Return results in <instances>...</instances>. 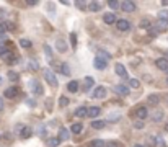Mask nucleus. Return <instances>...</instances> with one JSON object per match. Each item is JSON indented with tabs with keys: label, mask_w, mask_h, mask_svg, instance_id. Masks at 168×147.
I'll list each match as a JSON object with an SVG mask.
<instances>
[{
	"label": "nucleus",
	"mask_w": 168,
	"mask_h": 147,
	"mask_svg": "<svg viewBox=\"0 0 168 147\" xmlns=\"http://www.w3.org/2000/svg\"><path fill=\"white\" fill-rule=\"evenodd\" d=\"M44 78H46V82H48L51 87H54V88H56L57 85H59V82H57L56 74H54L52 70H51V69H46V70H44Z\"/></svg>",
	"instance_id": "nucleus-1"
},
{
	"label": "nucleus",
	"mask_w": 168,
	"mask_h": 147,
	"mask_svg": "<svg viewBox=\"0 0 168 147\" xmlns=\"http://www.w3.org/2000/svg\"><path fill=\"white\" fill-rule=\"evenodd\" d=\"M152 28L157 33H162V31H166L168 30V20H158L155 25H152Z\"/></svg>",
	"instance_id": "nucleus-2"
},
{
	"label": "nucleus",
	"mask_w": 168,
	"mask_h": 147,
	"mask_svg": "<svg viewBox=\"0 0 168 147\" xmlns=\"http://www.w3.org/2000/svg\"><path fill=\"white\" fill-rule=\"evenodd\" d=\"M119 7L124 10V12H129V13H132V12H136V3L132 2V0H126V2H123V3H119Z\"/></svg>",
	"instance_id": "nucleus-3"
},
{
	"label": "nucleus",
	"mask_w": 168,
	"mask_h": 147,
	"mask_svg": "<svg viewBox=\"0 0 168 147\" xmlns=\"http://www.w3.org/2000/svg\"><path fill=\"white\" fill-rule=\"evenodd\" d=\"M116 28H118L119 31H129L131 30V23L127 20H118L116 21Z\"/></svg>",
	"instance_id": "nucleus-4"
},
{
	"label": "nucleus",
	"mask_w": 168,
	"mask_h": 147,
	"mask_svg": "<svg viewBox=\"0 0 168 147\" xmlns=\"http://www.w3.org/2000/svg\"><path fill=\"white\" fill-rule=\"evenodd\" d=\"M93 64H95V67L98 70H105L106 67H108V61H105V59H101V57H95V61H93Z\"/></svg>",
	"instance_id": "nucleus-5"
},
{
	"label": "nucleus",
	"mask_w": 168,
	"mask_h": 147,
	"mask_svg": "<svg viewBox=\"0 0 168 147\" xmlns=\"http://www.w3.org/2000/svg\"><path fill=\"white\" fill-rule=\"evenodd\" d=\"M150 141V144L152 145H157V147H165V141L162 136H152V137L149 139Z\"/></svg>",
	"instance_id": "nucleus-6"
},
{
	"label": "nucleus",
	"mask_w": 168,
	"mask_h": 147,
	"mask_svg": "<svg viewBox=\"0 0 168 147\" xmlns=\"http://www.w3.org/2000/svg\"><path fill=\"white\" fill-rule=\"evenodd\" d=\"M155 64H157V67L160 70H163V72H168V59L166 57H160L155 61Z\"/></svg>",
	"instance_id": "nucleus-7"
},
{
	"label": "nucleus",
	"mask_w": 168,
	"mask_h": 147,
	"mask_svg": "<svg viewBox=\"0 0 168 147\" xmlns=\"http://www.w3.org/2000/svg\"><path fill=\"white\" fill-rule=\"evenodd\" d=\"M2 57H3L5 61H7L8 64H16V62H18V57H16V56H15L13 52H11V51H7V52H5V54L2 56Z\"/></svg>",
	"instance_id": "nucleus-8"
},
{
	"label": "nucleus",
	"mask_w": 168,
	"mask_h": 147,
	"mask_svg": "<svg viewBox=\"0 0 168 147\" xmlns=\"http://www.w3.org/2000/svg\"><path fill=\"white\" fill-rule=\"evenodd\" d=\"M30 87L33 88V93L43 95V87H41V83H39L38 80H31V82H30Z\"/></svg>",
	"instance_id": "nucleus-9"
},
{
	"label": "nucleus",
	"mask_w": 168,
	"mask_h": 147,
	"mask_svg": "<svg viewBox=\"0 0 168 147\" xmlns=\"http://www.w3.org/2000/svg\"><path fill=\"white\" fill-rule=\"evenodd\" d=\"M113 90L118 95H121V97H126V95H129V88H127L126 85H114Z\"/></svg>",
	"instance_id": "nucleus-10"
},
{
	"label": "nucleus",
	"mask_w": 168,
	"mask_h": 147,
	"mask_svg": "<svg viewBox=\"0 0 168 147\" xmlns=\"http://www.w3.org/2000/svg\"><path fill=\"white\" fill-rule=\"evenodd\" d=\"M106 93H108V90L105 87H96L93 92V98H105Z\"/></svg>",
	"instance_id": "nucleus-11"
},
{
	"label": "nucleus",
	"mask_w": 168,
	"mask_h": 147,
	"mask_svg": "<svg viewBox=\"0 0 168 147\" xmlns=\"http://www.w3.org/2000/svg\"><path fill=\"white\" fill-rule=\"evenodd\" d=\"M114 70H116V74H118L119 77H123V78H127V70H126V67H124L123 64H116Z\"/></svg>",
	"instance_id": "nucleus-12"
},
{
	"label": "nucleus",
	"mask_w": 168,
	"mask_h": 147,
	"mask_svg": "<svg viewBox=\"0 0 168 147\" xmlns=\"http://www.w3.org/2000/svg\"><path fill=\"white\" fill-rule=\"evenodd\" d=\"M31 134H33V129H31V128L23 126L21 131H20V137H21V139H28V137H31Z\"/></svg>",
	"instance_id": "nucleus-13"
},
{
	"label": "nucleus",
	"mask_w": 168,
	"mask_h": 147,
	"mask_svg": "<svg viewBox=\"0 0 168 147\" xmlns=\"http://www.w3.org/2000/svg\"><path fill=\"white\" fill-rule=\"evenodd\" d=\"M103 21H105L106 25H114L116 21H118V18H116L114 13H106L105 16H103Z\"/></svg>",
	"instance_id": "nucleus-14"
},
{
	"label": "nucleus",
	"mask_w": 168,
	"mask_h": 147,
	"mask_svg": "<svg viewBox=\"0 0 168 147\" xmlns=\"http://www.w3.org/2000/svg\"><path fill=\"white\" fill-rule=\"evenodd\" d=\"M136 115H137V118L139 120H145V118L149 116V111H147V108L145 106H141V108H137V111H136Z\"/></svg>",
	"instance_id": "nucleus-15"
},
{
	"label": "nucleus",
	"mask_w": 168,
	"mask_h": 147,
	"mask_svg": "<svg viewBox=\"0 0 168 147\" xmlns=\"http://www.w3.org/2000/svg\"><path fill=\"white\" fill-rule=\"evenodd\" d=\"M5 97H7V98H15L16 97V95H18V88H16V87H10V88H7V90H5Z\"/></svg>",
	"instance_id": "nucleus-16"
},
{
	"label": "nucleus",
	"mask_w": 168,
	"mask_h": 147,
	"mask_svg": "<svg viewBox=\"0 0 168 147\" xmlns=\"http://www.w3.org/2000/svg\"><path fill=\"white\" fill-rule=\"evenodd\" d=\"M56 48H57V51H61V52H67V43L64 41L62 38L56 41Z\"/></svg>",
	"instance_id": "nucleus-17"
},
{
	"label": "nucleus",
	"mask_w": 168,
	"mask_h": 147,
	"mask_svg": "<svg viewBox=\"0 0 168 147\" xmlns=\"http://www.w3.org/2000/svg\"><path fill=\"white\" fill-rule=\"evenodd\" d=\"M86 116H90V118L100 116V108H98V106H91V108H86Z\"/></svg>",
	"instance_id": "nucleus-18"
},
{
	"label": "nucleus",
	"mask_w": 168,
	"mask_h": 147,
	"mask_svg": "<svg viewBox=\"0 0 168 147\" xmlns=\"http://www.w3.org/2000/svg\"><path fill=\"white\" fill-rule=\"evenodd\" d=\"M163 115H165V113L162 111V110H157V111L152 113V120H153L155 123H160L162 120H163Z\"/></svg>",
	"instance_id": "nucleus-19"
},
{
	"label": "nucleus",
	"mask_w": 168,
	"mask_h": 147,
	"mask_svg": "<svg viewBox=\"0 0 168 147\" xmlns=\"http://www.w3.org/2000/svg\"><path fill=\"white\" fill-rule=\"evenodd\" d=\"M67 90L70 93H75V92H78V82L77 80H72V82H69L67 83Z\"/></svg>",
	"instance_id": "nucleus-20"
},
{
	"label": "nucleus",
	"mask_w": 168,
	"mask_h": 147,
	"mask_svg": "<svg viewBox=\"0 0 168 147\" xmlns=\"http://www.w3.org/2000/svg\"><path fill=\"white\" fill-rule=\"evenodd\" d=\"M57 139L59 141H67L69 139V131L65 128H61L59 129V136H57Z\"/></svg>",
	"instance_id": "nucleus-21"
},
{
	"label": "nucleus",
	"mask_w": 168,
	"mask_h": 147,
	"mask_svg": "<svg viewBox=\"0 0 168 147\" xmlns=\"http://www.w3.org/2000/svg\"><path fill=\"white\" fill-rule=\"evenodd\" d=\"M82 129H83V126L80 123H74L72 126H70V131L74 132V134H80L82 132Z\"/></svg>",
	"instance_id": "nucleus-22"
},
{
	"label": "nucleus",
	"mask_w": 168,
	"mask_h": 147,
	"mask_svg": "<svg viewBox=\"0 0 168 147\" xmlns=\"http://www.w3.org/2000/svg\"><path fill=\"white\" fill-rule=\"evenodd\" d=\"M75 116L77 118H86V108L85 106H80V108L75 110Z\"/></svg>",
	"instance_id": "nucleus-23"
},
{
	"label": "nucleus",
	"mask_w": 168,
	"mask_h": 147,
	"mask_svg": "<svg viewBox=\"0 0 168 147\" xmlns=\"http://www.w3.org/2000/svg\"><path fill=\"white\" fill-rule=\"evenodd\" d=\"M100 8H101V3H98V2H90L88 3L90 12H100Z\"/></svg>",
	"instance_id": "nucleus-24"
},
{
	"label": "nucleus",
	"mask_w": 168,
	"mask_h": 147,
	"mask_svg": "<svg viewBox=\"0 0 168 147\" xmlns=\"http://www.w3.org/2000/svg\"><path fill=\"white\" fill-rule=\"evenodd\" d=\"M105 121H91V128H93V129H103V128H105Z\"/></svg>",
	"instance_id": "nucleus-25"
},
{
	"label": "nucleus",
	"mask_w": 168,
	"mask_h": 147,
	"mask_svg": "<svg viewBox=\"0 0 168 147\" xmlns=\"http://www.w3.org/2000/svg\"><path fill=\"white\" fill-rule=\"evenodd\" d=\"M61 72L64 74V75H70V67H69V64H65V62H64V64H61Z\"/></svg>",
	"instance_id": "nucleus-26"
},
{
	"label": "nucleus",
	"mask_w": 168,
	"mask_h": 147,
	"mask_svg": "<svg viewBox=\"0 0 168 147\" xmlns=\"http://www.w3.org/2000/svg\"><path fill=\"white\" fill-rule=\"evenodd\" d=\"M59 144H61V141L57 139V137H49V139H48V145H49V147H57Z\"/></svg>",
	"instance_id": "nucleus-27"
},
{
	"label": "nucleus",
	"mask_w": 168,
	"mask_h": 147,
	"mask_svg": "<svg viewBox=\"0 0 168 147\" xmlns=\"http://www.w3.org/2000/svg\"><path fill=\"white\" fill-rule=\"evenodd\" d=\"M105 141H101V139H95V141H91V144L90 147H105Z\"/></svg>",
	"instance_id": "nucleus-28"
},
{
	"label": "nucleus",
	"mask_w": 168,
	"mask_h": 147,
	"mask_svg": "<svg viewBox=\"0 0 168 147\" xmlns=\"http://www.w3.org/2000/svg\"><path fill=\"white\" fill-rule=\"evenodd\" d=\"M44 52H46V57H48L49 61H52V51H51V48L48 46V44H44Z\"/></svg>",
	"instance_id": "nucleus-29"
},
{
	"label": "nucleus",
	"mask_w": 168,
	"mask_h": 147,
	"mask_svg": "<svg viewBox=\"0 0 168 147\" xmlns=\"http://www.w3.org/2000/svg\"><path fill=\"white\" fill-rule=\"evenodd\" d=\"M119 120H121L119 113H116V115H113V113H111V115L108 116V121H111V123H116V121H119Z\"/></svg>",
	"instance_id": "nucleus-30"
},
{
	"label": "nucleus",
	"mask_w": 168,
	"mask_h": 147,
	"mask_svg": "<svg viewBox=\"0 0 168 147\" xmlns=\"http://www.w3.org/2000/svg\"><path fill=\"white\" fill-rule=\"evenodd\" d=\"M20 46L28 49V48H31V41H30V39H20Z\"/></svg>",
	"instance_id": "nucleus-31"
},
{
	"label": "nucleus",
	"mask_w": 168,
	"mask_h": 147,
	"mask_svg": "<svg viewBox=\"0 0 168 147\" xmlns=\"http://www.w3.org/2000/svg\"><path fill=\"white\" fill-rule=\"evenodd\" d=\"M93 78H91V77H85V88L86 90H88V88H91V87H93Z\"/></svg>",
	"instance_id": "nucleus-32"
},
{
	"label": "nucleus",
	"mask_w": 168,
	"mask_h": 147,
	"mask_svg": "<svg viewBox=\"0 0 168 147\" xmlns=\"http://www.w3.org/2000/svg\"><path fill=\"white\" fill-rule=\"evenodd\" d=\"M8 78H10L11 82H16V80H18V78H20V75H18V74H16V72L10 70V72H8Z\"/></svg>",
	"instance_id": "nucleus-33"
},
{
	"label": "nucleus",
	"mask_w": 168,
	"mask_h": 147,
	"mask_svg": "<svg viewBox=\"0 0 168 147\" xmlns=\"http://www.w3.org/2000/svg\"><path fill=\"white\" fill-rule=\"evenodd\" d=\"M108 5H109V8L111 10H118L119 8V2H116V0H109Z\"/></svg>",
	"instance_id": "nucleus-34"
},
{
	"label": "nucleus",
	"mask_w": 168,
	"mask_h": 147,
	"mask_svg": "<svg viewBox=\"0 0 168 147\" xmlns=\"http://www.w3.org/2000/svg\"><path fill=\"white\" fill-rule=\"evenodd\" d=\"M70 44H72V48H75L77 46V35H75V33H70Z\"/></svg>",
	"instance_id": "nucleus-35"
},
{
	"label": "nucleus",
	"mask_w": 168,
	"mask_h": 147,
	"mask_svg": "<svg viewBox=\"0 0 168 147\" xmlns=\"http://www.w3.org/2000/svg\"><path fill=\"white\" fill-rule=\"evenodd\" d=\"M129 85H131L132 88H139V85H141V83H139L137 78H131V80H129Z\"/></svg>",
	"instance_id": "nucleus-36"
},
{
	"label": "nucleus",
	"mask_w": 168,
	"mask_h": 147,
	"mask_svg": "<svg viewBox=\"0 0 168 147\" xmlns=\"http://www.w3.org/2000/svg\"><path fill=\"white\" fill-rule=\"evenodd\" d=\"M96 56H98V57H101V59H105V61H108V59H109V54H108V52H105V51H100V52H98Z\"/></svg>",
	"instance_id": "nucleus-37"
},
{
	"label": "nucleus",
	"mask_w": 168,
	"mask_h": 147,
	"mask_svg": "<svg viewBox=\"0 0 168 147\" xmlns=\"http://www.w3.org/2000/svg\"><path fill=\"white\" fill-rule=\"evenodd\" d=\"M30 69L31 70H38L39 69V64H38L36 61H30Z\"/></svg>",
	"instance_id": "nucleus-38"
},
{
	"label": "nucleus",
	"mask_w": 168,
	"mask_h": 147,
	"mask_svg": "<svg viewBox=\"0 0 168 147\" xmlns=\"http://www.w3.org/2000/svg\"><path fill=\"white\" fill-rule=\"evenodd\" d=\"M149 101H150L152 105H157V103H158V97H157V95H150V97H149Z\"/></svg>",
	"instance_id": "nucleus-39"
},
{
	"label": "nucleus",
	"mask_w": 168,
	"mask_h": 147,
	"mask_svg": "<svg viewBox=\"0 0 168 147\" xmlns=\"http://www.w3.org/2000/svg\"><path fill=\"white\" fill-rule=\"evenodd\" d=\"M59 103H61V106H67L69 103H70V101H69V98H67V97H61Z\"/></svg>",
	"instance_id": "nucleus-40"
},
{
	"label": "nucleus",
	"mask_w": 168,
	"mask_h": 147,
	"mask_svg": "<svg viewBox=\"0 0 168 147\" xmlns=\"http://www.w3.org/2000/svg\"><path fill=\"white\" fill-rule=\"evenodd\" d=\"M150 26H152V23H150L149 20H142L141 21V28H150Z\"/></svg>",
	"instance_id": "nucleus-41"
},
{
	"label": "nucleus",
	"mask_w": 168,
	"mask_h": 147,
	"mask_svg": "<svg viewBox=\"0 0 168 147\" xmlns=\"http://www.w3.org/2000/svg\"><path fill=\"white\" fill-rule=\"evenodd\" d=\"M158 20H168V12H166V10L158 13Z\"/></svg>",
	"instance_id": "nucleus-42"
},
{
	"label": "nucleus",
	"mask_w": 168,
	"mask_h": 147,
	"mask_svg": "<svg viewBox=\"0 0 168 147\" xmlns=\"http://www.w3.org/2000/svg\"><path fill=\"white\" fill-rule=\"evenodd\" d=\"M7 51H8V48L5 46V44H0V56H3L5 52H7Z\"/></svg>",
	"instance_id": "nucleus-43"
},
{
	"label": "nucleus",
	"mask_w": 168,
	"mask_h": 147,
	"mask_svg": "<svg viewBox=\"0 0 168 147\" xmlns=\"http://www.w3.org/2000/svg\"><path fill=\"white\" fill-rule=\"evenodd\" d=\"M75 5H77L80 10H86V5H85L83 2H75Z\"/></svg>",
	"instance_id": "nucleus-44"
},
{
	"label": "nucleus",
	"mask_w": 168,
	"mask_h": 147,
	"mask_svg": "<svg viewBox=\"0 0 168 147\" xmlns=\"http://www.w3.org/2000/svg\"><path fill=\"white\" fill-rule=\"evenodd\" d=\"M105 147H119V144H118V142H114V141H111V142H106Z\"/></svg>",
	"instance_id": "nucleus-45"
},
{
	"label": "nucleus",
	"mask_w": 168,
	"mask_h": 147,
	"mask_svg": "<svg viewBox=\"0 0 168 147\" xmlns=\"http://www.w3.org/2000/svg\"><path fill=\"white\" fill-rule=\"evenodd\" d=\"M134 128H136V129H142V128H144V123H142V121H136V123H134Z\"/></svg>",
	"instance_id": "nucleus-46"
},
{
	"label": "nucleus",
	"mask_w": 168,
	"mask_h": 147,
	"mask_svg": "<svg viewBox=\"0 0 168 147\" xmlns=\"http://www.w3.org/2000/svg\"><path fill=\"white\" fill-rule=\"evenodd\" d=\"M7 12H5V10H0V20H3V18H7Z\"/></svg>",
	"instance_id": "nucleus-47"
},
{
	"label": "nucleus",
	"mask_w": 168,
	"mask_h": 147,
	"mask_svg": "<svg viewBox=\"0 0 168 147\" xmlns=\"http://www.w3.org/2000/svg\"><path fill=\"white\" fill-rule=\"evenodd\" d=\"M3 33H5V25L0 23V35H3Z\"/></svg>",
	"instance_id": "nucleus-48"
},
{
	"label": "nucleus",
	"mask_w": 168,
	"mask_h": 147,
	"mask_svg": "<svg viewBox=\"0 0 168 147\" xmlns=\"http://www.w3.org/2000/svg\"><path fill=\"white\" fill-rule=\"evenodd\" d=\"M5 41H7V38H5V35H0V44H2V43H5Z\"/></svg>",
	"instance_id": "nucleus-49"
},
{
	"label": "nucleus",
	"mask_w": 168,
	"mask_h": 147,
	"mask_svg": "<svg viewBox=\"0 0 168 147\" xmlns=\"http://www.w3.org/2000/svg\"><path fill=\"white\" fill-rule=\"evenodd\" d=\"M28 5H30V7H33V5H38V2H26Z\"/></svg>",
	"instance_id": "nucleus-50"
},
{
	"label": "nucleus",
	"mask_w": 168,
	"mask_h": 147,
	"mask_svg": "<svg viewBox=\"0 0 168 147\" xmlns=\"http://www.w3.org/2000/svg\"><path fill=\"white\" fill-rule=\"evenodd\" d=\"M3 110V101H2V98H0V111Z\"/></svg>",
	"instance_id": "nucleus-51"
},
{
	"label": "nucleus",
	"mask_w": 168,
	"mask_h": 147,
	"mask_svg": "<svg viewBox=\"0 0 168 147\" xmlns=\"http://www.w3.org/2000/svg\"><path fill=\"white\" fill-rule=\"evenodd\" d=\"M162 5H163V7H168V0H166V2L163 0V2H162Z\"/></svg>",
	"instance_id": "nucleus-52"
},
{
	"label": "nucleus",
	"mask_w": 168,
	"mask_h": 147,
	"mask_svg": "<svg viewBox=\"0 0 168 147\" xmlns=\"http://www.w3.org/2000/svg\"><path fill=\"white\" fill-rule=\"evenodd\" d=\"M134 147H145V145H142V144H136Z\"/></svg>",
	"instance_id": "nucleus-53"
},
{
	"label": "nucleus",
	"mask_w": 168,
	"mask_h": 147,
	"mask_svg": "<svg viewBox=\"0 0 168 147\" xmlns=\"http://www.w3.org/2000/svg\"><path fill=\"white\" fill-rule=\"evenodd\" d=\"M165 131H166V132H168V124H166V126H165Z\"/></svg>",
	"instance_id": "nucleus-54"
},
{
	"label": "nucleus",
	"mask_w": 168,
	"mask_h": 147,
	"mask_svg": "<svg viewBox=\"0 0 168 147\" xmlns=\"http://www.w3.org/2000/svg\"><path fill=\"white\" fill-rule=\"evenodd\" d=\"M0 85H2V77H0Z\"/></svg>",
	"instance_id": "nucleus-55"
},
{
	"label": "nucleus",
	"mask_w": 168,
	"mask_h": 147,
	"mask_svg": "<svg viewBox=\"0 0 168 147\" xmlns=\"http://www.w3.org/2000/svg\"><path fill=\"white\" fill-rule=\"evenodd\" d=\"M166 85H168V77H166Z\"/></svg>",
	"instance_id": "nucleus-56"
}]
</instances>
